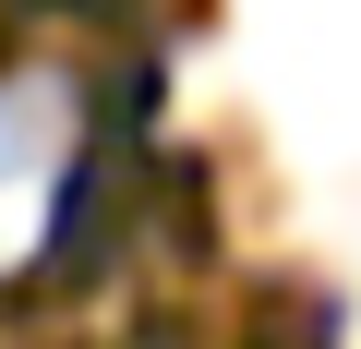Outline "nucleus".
I'll return each mask as SVG.
<instances>
[{"label": "nucleus", "mask_w": 361, "mask_h": 349, "mask_svg": "<svg viewBox=\"0 0 361 349\" xmlns=\"http://www.w3.org/2000/svg\"><path fill=\"white\" fill-rule=\"evenodd\" d=\"M49 157H61L49 109L0 97V253H25V241H37V205H49Z\"/></svg>", "instance_id": "obj_1"}]
</instances>
